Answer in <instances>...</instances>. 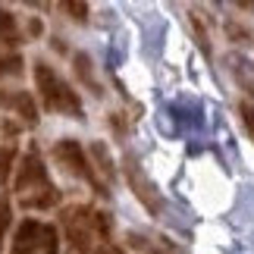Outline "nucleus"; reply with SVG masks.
I'll return each mask as SVG.
<instances>
[{
  "label": "nucleus",
  "instance_id": "f257e3e1",
  "mask_svg": "<svg viewBox=\"0 0 254 254\" xmlns=\"http://www.w3.org/2000/svg\"><path fill=\"white\" fill-rule=\"evenodd\" d=\"M16 191H19V204L28 210H44V207H54L60 201V191L51 185L47 179V170L38 151H28L22 163L16 170Z\"/></svg>",
  "mask_w": 254,
  "mask_h": 254
},
{
  "label": "nucleus",
  "instance_id": "f03ea898",
  "mask_svg": "<svg viewBox=\"0 0 254 254\" xmlns=\"http://www.w3.org/2000/svg\"><path fill=\"white\" fill-rule=\"evenodd\" d=\"M63 229H66V239L72 242V248L91 254V245L97 239L110 236V220H107V213H101V210L75 204V207L63 210Z\"/></svg>",
  "mask_w": 254,
  "mask_h": 254
},
{
  "label": "nucleus",
  "instance_id": "7ed1b4c3",
  "mask_svg": "<svg viewBox=\"0 0 254 254\" xmlns=\"http://www.w3.org/2000/svg\"><path fill=\"white\" fill-rule=\"evenodd\" d=\"M35 85H38L41 101L51 113H66V116H72V120H82L85 116L79 94H75L47 63H35Z\"/></svg>",
  "mask_w": 254,
  "mask_h": 254
},
{
  "label": "nucleus",
  "instance_id": "20e7f679",
  "mask_svg": "<svg viewBox=\"0 0 254 254\" xmlns=\"http://www.w3.org/2000/svg\"><path fill=\"white\" fill-rule=\"evenodd\" d=\"M13 254H57V229L38 220H22L13 239Z\"/></svg>",
  "mask_w": 254,
  "mask_h": 254
},
{
  "label": "nucleus",
  "instance_id": "39448f33",
  "mask_svg": "<svg viewBox=\"0 0 254 254\" xmlns=\"http://www.w3.org/2000/svg\"><path fill=\"white\" fill-rule=\"evenodd\" d=\"M123 173H126V182H129V189L135 191V198L141 201V207L151 213V217H160L163 213V194L157 191V185L151 182V176L141 170V163L132 157V154H126V160H123Z\"/></svg>",
  "mask_w": 254,
  "mask_h": 254
},
{
  "label": "nucleus",
  "instance_id": "423d86ee",
  "mask_svg": "<svg viewBox=\"0 0 254 254\" xmlns=\"http://www.w3.org/2000/svg\"><path fill=\"white\" fill-rule=\"evenodd\" d=\"M54 157L63 163L66 170H69L72 176H79V179H85L91 189L97 191V194H107V185L97 179V173H94V167L88 163V157H85V151H82V144L75 141V138H63V141H57L54 144Z\"/></svg>",
  "mask_w": 254,
  "mask_h": 254
},
{
  "label": "nucleus",
  "instance_id": "0eeeda50",
  "mask_svg": "<svg viewBox=\"0 0 254 254\" xmlns=\"http://www.w3.org/2000/svg\"><path fill=\"white\" fill-rule=\"evenodd\" d=\"M0 107H13V110H19V116H22L25 123H35L38 120V110H35V101L28 91H13V94H0Z\"/></svg>",
  "mask_w": 254,
  "mask_h": 254
},
{
  "label": "nucleus",
  "instance_id": "6e6552de",
  "mask_svg": "<svg viewBox=\"0 0 254 254\" xmlns=\"http://www.w3.org/2000/svg\"><path fill=\"white\" fill-rule=\"evenodd\" d=\"M232 72H236V82L242 85V91H248L254 97V63L245 60V57H229Z\"/></svg>",
  "mask_w": 254,
  "mask_h": 254
},
{
  "label": "nucleus",
  "instance_id": "1a4fd4ad",
  "mask_svg": "<svg viewBox=\"0 0 254 254\" xmlns=\"http://www.w3.org/2000/svg\"><path fill=\"white\" fill-rule=\"evenodd\" d=\"M75 72H79V79L88 85V88H91V91L94 94H101V85H97V79H94V69H91V57H88V54H75Z\"/></svg>",
  "mask_w": 254,
  "mask_h": 254
},
{
  "label": "nucleus",
  "instance_id": "9d476101",
  "mask_svg": "<svg viewBox=\"0 0 254 254\" xmlns=\"http://www.w3.org/2000/svg\"><path fill=\"white\" fill-rule=\"evenodd\" d=\"M91 157L97 160V170H101L107 179H113L116 167H113V160H110V151L104 148V141H91Z\"/></svg>",
  "mask_w": 254,
  "mask_h": 254
},
{
  "label": "nucleus",
  "instance_id": "9b49d317",
  "mask_svg": "<svg viewBox=\"0 0 254 254\" xmlns=\"http://www.w3.org/2000/svg\"><path fill=\"white\" fill-rule=\"evenodd\" d=\"M0 41L16 44V19H13V13H6V9H0Z\"/></svg>",
  "mask_w": 254,
  "mask_h": 254
},
{
  "label": "nucleus",
  "instance_id": "f8f14e48",
  "mask_svg": "<svg viewBox=\"0 0 254 254\" xmlns=\"http://www.w3.org/2000/svg\"><path fill=\"white\" fill-rule=\"evenodd\" d=\"M13 160H16V144H0V182H6Z\"/></svg>",
  "mask_w": 254,
  "mask_h": 254
},
{
  "label": "nucleus",
  "instance_id": "ddd939ff",
  "mask_svg": "<svg viewBox=\"0 0 254 254\" xmlns=\"http://www.w3.org/2000/svg\"><path fill=\"white\" fill-rule=\"evenodd\" d=\"M19 69H22V60H19L16 54H0V75H16Z\"/></svg>",
  "mask_w": 254,
  "mask_h": 254
},
{
  "label": "nucleus",
  "instance_id": "4468645a",
  "mask_svg": "<svg viewBox=\"0 0 254 254\" xmlns=\"http://www.w3.org/2000/svg\"><path fill=\"white\" fill-rule=\"evenodd\" d=\"M6 223H9V204L0 198V242H3V232H6Z\"/></svg>",
  "mask_w": 254,
  "mask_h": 254
},
{
  "label": "nucleus",
  "instance_id": "2eb2a0df",
  "mask_svg": "<svg viewBox=\"0 0 254 254\" xmlns=\"http://www.w3.org/2000/svg\"><path fill=\"white\" fill-rule=\"evenodd\" d=\"M226 32H229L232 38H236V41H245V38H251V32H248V28H245V25L239 28L236 22H229V25H226Z\"/></svg>",
  "mask_w": 254,
  "mask_h": 254
},
{
  "label": "nucleus",
  "instance_id": "dca6fc26",
  "mask_svg": "<svg viewBox=\"0 0 254 254\" xmlns=\"http://www.w3.org/2000/svg\"><path fill=\"white\" fill-rule=\"evenodd\" d=\"M66 13H72V19H79V22H82V19L88 16V6L85 3H66Z\"/></svg>",
  "mask_w": 254,
  "mask_h": 254
},
{
  "label": "nucleus",
  "instance_id": "f3484780",
  "mask_svg": "<svg viewBox=\"0 0 254 254\" xmlns=\"http://www.w3.org/2000/svg\"><path fill=\"white\" fill-rule=\"evenodd\" d=\"M91 254H126V251H120L116 245H101V248H94Z\"/></svg>",
  "mask_w": 254,
  "mask_h": 254
},
{
  "label": "nucleus",
  "instance_id": "a211bd4d",
  "mask_svg": "<svg viewBox=\"0 0 254 254\" xmlns=\"http://www.w3.org/2000/svg\"><path fill=\"white\" fill-rule=\"evenodd\" d=\"M251 132H254V123H251Z\"/></svg>",
  "mask_w": 254,
  "mask_h": 254
}]
</instances>
